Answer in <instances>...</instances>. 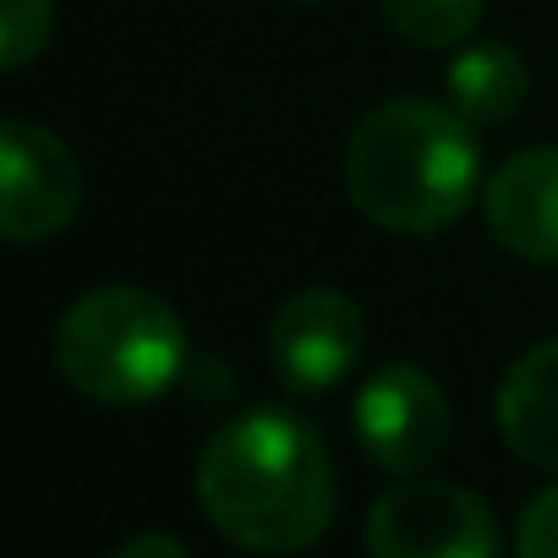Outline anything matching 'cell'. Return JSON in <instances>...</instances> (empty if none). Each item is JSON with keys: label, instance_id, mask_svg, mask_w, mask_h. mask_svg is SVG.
<instances>
[{"label": "cell", "instance_id": "277c9868", "mask_svg": "<svg viewBox=\"0 0 558 558\" xmlns=\"http://www.w3.org/2000/svg\"><path fill=\"white\" fill-rule=\"evenodd\" d=\"M367 547L378 558H493L498 525L493 509L444 476H395L367 514Z\"/></svg>", "mask_w": 558, "mask_h": 558}, {"label": "cell", "instance_id": "4fadbf2b", "mask_svg": "<svg viewBox=\"0 0 558 558\" xmlns=\"http://www.w3.org/2000/svg\"><path fill=\"white\" fill-rule=\"evenodd\" d=\"M514 542H520L525 558H558V487H547L525 504Z\"/></svg>", "mask_w": 558, "mask_h": 558}, {"label": "cell", "instance_id": "5bb4252c", "mask_svg": "<svg viewBox=\"0 0 558 558\" xmlns=\"http://www.w3.org/2000/svg\"><path fill=\"white\" fill-rule=\"evenodd\" d=\"M116 558H186L181 536H132L116 547Z\"/></svg>", "mask_w": 558, "mask_h": 558}, {"label": "cell", "instance_id": "7c38bea8", "mask_svg": "<svg viewBox=\"0 0 558 558\" xmlns=\"http://www.w3.org/2000/svg\"><path fill=\"white\" fill-rule=\"evenodd\" d=\"M56 7L50 0H0V66L23 72L50 45Z\"/></svg>", "mask_w": 558, "mask_h": 558}, {"label": "cell", "instance_id": "30bf717a", "mask_svg": "<svg viewBox=\"0 0 558 558\" xmlns=\"http://www.w3.org/2000/svg\"><path fill=\"white\" fill-rule=\"evenodd\" d=\"M531 88V72L514 50L504 45H471L454 56L449 66V105L471 121V126H493V121H509L520 110Z\"/></svg>", "mask_w": 558, "mask_h": 558}, {"label": "cell", "instance_id": "8fae6325", "mask_svg": "<svg viewBox=\"0 0 558 558\" xmlns=\"http://www.w3.org/2000/svg\"><path fill=\"white\" fill-rule=\"evenodd\" d=\"M378 7L395 23V34H405L411 45H427V50L460 45L482 23V0H378Z\"/></svg>", "mask_w": 558, "mask_h": 558}, {"label": "cell", "instance_id": "52a82bcc", "mask_svg": "<svg viewBox=\"0 0 558 558\" xmlns=\"http://www.w3.org/2000/svg\"><path fill=\"white\" fill-rule=\"evenodd\" d=\"M362 345H367V318L335 286H307L286 296L268 324V362L279 384L296 395L335 389L362 362Z\"/></svg>", "mask_w": 558, "mask_h": 558}, {"label": "cell", "instance_id": "6da1fadb", "mask_svg": "<svg viewBox=\"0 0 558 558\" xmlns=\"http://www.w3.org/2000/svg\"><path fill=\"white\" fill-rule=\"evenodd\" d=\"M208 525L246 553H302L340 509V476L324 438L286 411L225 422L197 460Z\"/></svg>", "mask_w": 558, "mask_h": 558}, {"label": "cell", "instance_id": "3957f363", "mask_svg": "<svg viewBox=\"0 0 558 558\" xmlns=\"http://www.w3.org/2000/svg\"><path fill=\"white\" fill-rule=\"evenodd\" d=\"M186 362L181 313L143 286H99L72 302L56 329L61 378L99 405L159 400Z\"/></svg>", "mask_w": 558, "mask_h": 558}, {"label": "cell", "instance_id": "5b68a950", "mask_svg": "<svg viewBox=\"0 0 558 558\" xmlns=\"http://www.w3.org/2000/svg\"><path fill=\"white\" fill-rule=\"evenodd\" d=\"M83 208L77 154L28 116L0 126V230L7 241H50Z\"/></svg>", "mask_w": 558, "mask_h": 558}, {"label": "cell", "instance_id": "8992f818", "mask_svg": "<svg viewBox=\"0 0 558 558\" xmlns=\"http://www.w3.org/2000/svg\"><path fill=\"white\" fill-rule=\"evenodd\" d=\"M356 438L367 460L389 476H416L449 449V400L433 373L395 362L373 373L356 395Z\"/></svg>", "mask_w": 558, "mask_h": 558}, {"label": "cell", "instance_id": "7a4b0ae2", "mask_svg": "<svg viewBox=\"0 0 558 558\" xmlns=\"http://www.w3.org/2000/svg\"><path fill=\"white\" fill-rule=\"evenodd\" d=\"M476 126L454 105L444 110L433 99H389L367 110L345 143L351 203L395 235L454 225L476 197Z\"/></svg>", "mask_w": 558, "mask_h": 558}, {"label": "cell", "instance_id": "ba28073f", "mask_svg": "<svg viewBox=\"0 0 558 558\" xmlns=\"http://www.w3.org/2000/svg\"><path fill=\"white\" fill-rule=\"evenodd\" d=\"M487 225L525 263H558V148H525L487 181Z\"/></svg>", "mask_w": 558, "mask_h": 558}, {"label": "cell", "instance_id": "9c48e42d", "mask_svg": "<svg viewBox=\"0 0 558 558\" xmlns=\"http://www.w3.org/2000/svg\"><path fill=\"white\" fill-rule=\"evenodd\" d=\"M504 444L542 471H558V335L531 345L498 384Z\"/></svg>", "mask_w": 558, "mask_h": 558}]
</instances>
